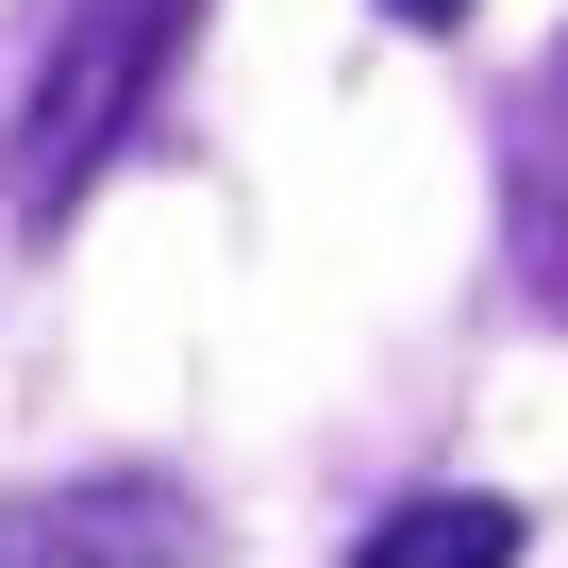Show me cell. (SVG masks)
Returning a JSON list of instances; mask_svg holds the SVG:
<instances>
[{"label":"cell","instance_id":"4","mask_svg":"<svg viewBox=\"0 0 568 568\" xmlns=\"http://www.w3.org/2000/svg\"><path fill=\"white\" fill-rule=\"evenodd\" d=\"M385 18H402V34H452V18H468V0H385Z\"/></svg>","mask_w":568,"mask_h":568},{"label":"cell","instance_id":"1","mask_svg":"<svg viewBox=\"0 0 568 568\" xmlns=\"http://www.w3.org/2000/svg\"><path fill=\"white\" fill-rule=\"evenodd\" d=\"M168 51H184V0H84V18L51 34V68H34V101H18V217H68V184L134 134V101L168 84Z\"/></svg>","mask_w":568,"mask_h":568},{"label":"cell","instance_id":"2","mask_svg":"<svg viewBox=\"0 0 568 568\" xmlns=\"http://www.w3.org/2000/svg\"><path fill=\"white\" fill-rule=\"evenodd\" d=\"M0 568H184V485L168 468L34 485V501H0Z\"/></svg>","mask_w":568,"mask_h":568},{"label":"cell","instance_id":"3","mask_svg":"<svg viewBox=\"0 0 568 568\" xmlns=\"http://www.w3.org/2000/svg\"><path fill=\"white\" fill-rule=\"evenodd\" d=\"M352 568H518V501H485V485H435V501H402Z\"/></svg>","mask_w":568,"mask_h":568}]
</instances>
